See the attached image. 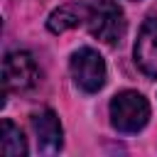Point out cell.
I'll return each instance as SVG.
<instances>
[{"label":"cell","instance_id":"9","mask_svg":"<svg viewBox=\"0 0 157 157\" xmlns=\"http://www.w3.org/2000/svg\"><path fill=\"white\" fill-rule=\"evenodd\" d=\"M132 2H140V0H132Z\"/></svg>","mask_w":157,"mask_h":157},{"label":"cell","instance_id":"5","mask_svg":"<svg viewBox=\"0 0 157 157\" xmlns=\"http://www.w3.org/2000/svg\"><path fill=\"white\" fill-rule=\"evenodd\" d=\"M29 128L39 155H59L64 147V128L52 108H39L29 113Z\"/></svg>","mask_w":157,"mask_h":157},{"label":"cell","instance_id":"4","mask_svg":"<svg viewBox=\"0 0 157 157\" xmlns=\"http://www.w3.org/2000/svg\"><path fill=\"white\" fill-rule=\"evenodd\" d=\"M39 83V66L25 49L7 52L2 59V86L5 93H25Z\"/></svg>","mask_w":157,"mask_h":157},{"label":"cell","instance_id":"2","mask_svg":"<svg viewBox=\"0 0 157 157\" xmlns=\"http://www.w3.org/2000/svg\"><path fill=\"white\" fill-rule=\"evenodd\" d=\"M108 113H110V125L118 132L132 135V132H140L147 125V120H150V101L142 93H137L132 88H125V91H118L110 98Z\"/></svg>","mask_w":157,"mask_h":157},{"label":"cell","instance_id":"7","mask_svg":"<svg viewBox=\"0 0 157 157\" xmlns=\"http://www.w3.org/2000/svg\"><path fill=\"white\" fill-rule=\"evenodd\" d=\"M88 20V0L86 2H64L47 17V29L52 34H61L66 29H74L78 25H86Z\"/></svg>","mask_w":157,"mask_h":157},{"label":"cell","instance_id":"6","mask_svg":"<svg viewBox=\"0 0 157 157\" xmlns=\"http://www.w3.org/2000/svg\"><path fill=\"white\" fill-rule=\"evenodd\" d=\"M132 56H135L137 69L145 76L157 78V17L155 15L140 25V32H137V39L132 47Z\"/></svg>","mask_w":157,"mask_h":157},{"label":"cell","instance_id":"8","mask_svg":"<svg viewBox=\"0 0 157 157\" xmlns=\"http://www.w3.org/2000/svg\"><path fill=\"white\" fill-rule=\"evenodd\" d=\"M0 152L5 157H25L29 152L27 150V137L22 135V130L10 118H5L0 123Z\"/></svg>","mask_w":157,"mask_h":157},{"label":"cell","instance_id":"3","mask_svg":"<svg viewBox=\"0 0 157 157\" xmlns=\"http://www.w3.org/2000/svg\"><path fill=\"white\" fill-rule=\"evenodd\" d=\"M69 71H71L74 83L86 93H98L105 86V78H108L105 61L93 47L76 49L69 59Z\"/></svg>","mask_w":157,"mask_h":157},{"label":"cell","instance_id":"1","mask_svg":"<svg viewBox=\"0 0 157 157\" xmlns=\"http://www.w3.org/2000/svg\"><path fill=\"white\" fill-rule=\"evenodd\" d=\"M88 32L101 39L108 47H115L123 42L128 32V20L118 0H88Z\"/></svg>","mask_w":157,"mask_h":157}]
</instances>
